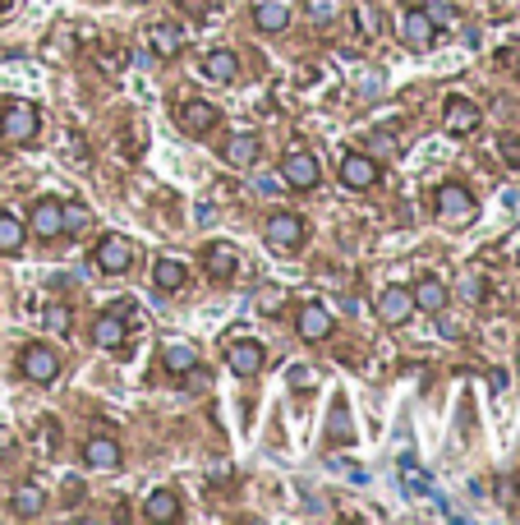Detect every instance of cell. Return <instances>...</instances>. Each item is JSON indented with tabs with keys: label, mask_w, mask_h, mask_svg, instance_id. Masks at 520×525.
I'll return each instance as SVG.
<instances>
[{
	"label": "cell",
	"mask_w": 520,
	"mask_h": 525,
	"mask_svg": "<svg viewBox=\"0 0 520 525\" xmlns=\"http://www.w3.org/2000/svg\"><path fill=\"white\" fill-rule=\"evenodd\" d=\"M175 120H180V129H185V134L203 138V134H212V129H216L221 111H216L212 102H198V97H189V102H180V106H175Z\"/></svg>",
	"instance_id": "cell-6"
},
{
	"label": "cell",
	"mask_w": 520,
	"mask_h": 525,
	"mask_svg": "<svg viewBox=\"0 0 520 525\" xmlns=\"http://www.w3.org/2000/svg\"><path fill=\"white\" fill-rule=\"evenodd\" d=\"M263 240H267L276 254H295V249L305 245V221L295 217V212H272L267 227H263Z\"/></svg>",
	"instance_id": "cell-2"
},
{
	"label": "cell",
	"mask_w": 520,
	"mask_h": 525,
	"mask_svg": "<svg viewBox=\"0 0 520 525\" xmlns=\"http://www.w3.org/2000/svg\"><path fill=\"white\" fill-rule=\"evenodd\" d=\"M336 15H341V0H309V19L314 24H327Z\"/></svg>",
	"instance_id": "cell-28"
},
{
	"label": "cell",
	"mask_w": 520,
	"mask_h": 525,
	"mask_svg": "<svg viewBox=\"0 0 520 525\" xmlns=\"http://www.w3.org/2000/svg\"><path fill=\"white\" fill-rule=\"evenodd\" d=\"M323 180V167L314 153H285L281 157V185L285 189H318Z\"/></svg>",
	"instance_id": "cell-5"
},
{
	"label": "cell",
	"mask_w": 520,
	"mask_h": 525,
	"mask_svg": "<svg viewBox=\"0 0 520 525\" xmlns=\"http://www.w3.org/2000/svg\"><path fill=\"white\" fill-rule=\"evenodd\" d=\"M295 328H300L305 341H327L332 328H336V318H332L323 305H300V318H295Z\"/></svg>",
	"instance_id": "cell-13"
},
{
	"label": "cell",
	"mask_w": 520,
	"mask_h": 525,
	"mask_svg": "<svg viewBox=\"0 0 520 525\" xmlns=\"http://www.w3.org/2000/svg\"><path fill=\"white\" fill-rule=\"evenodd\" d=\"M162 364H166V373H194V369H198V350L175 341V346L162 350Z\"/></svg>",
	"instance_id": "cell-25"
},
{
	"label": "cell",
	"mask_w": 520,
	"mask_h": 525,
	"mask_svg": "<svg viewBox=\"0 0 520 525\" xmlns=\"http://www.w3.org/2000/svg\"><path fill=\"white\" fill-rule=\"evenodd\" d=\"M428 19H433V28H447V24H452L456 15H452L447 5H428Z\"/></svg>",
	"instance_id": "cell-31"
},
{
	"label": "cell",
	"mask_w": 520,
	"mask_h": 525,
	"mask_svg": "<svg viewBox=\"0 0 520 525\" xmlns=\"http://www.w3.org/2000/svg\"><path fill=\"white\" fill-rule=\"evenodd\" d=\"M84 227V212L79 207H65V231H79Z\"/></svg>",
	"instance_id": "cell-34"
},
{
	"label": "cell",
	"mask_w": 520,
	"mask_h": 525,
	"mask_svg": "<svg viewBox=\"0 0 520 525\" xmlns=\"http://www.w3.org/2000/svg\"><path fill=\"white\" fill-rule=\"evenodd\" d=\"M143 516H147V520H157V525L180 520V498H175L171 489H153V493L143 498Z\"/></svg>",
	"instance_id": "cell-18"
},
{
	"label": "cell",
	"mask_w": 520,
	"mask_h": 525,
	"mask_svg": "<svg viewBox=\"0 0 520 525\" xmlns=\"http://www.w3.org/2000/svg\"><path fill=\"white\" fill-rule=\"evenodd\" d=\"M258 147H263L258 134H235V138L226 143V162H231V167H254V162H258Z\"/></svg>",
	"instance_id": "cell-22"
},
{
	"label": "cell",
	"mask_w": 520,
	"mask_h": 525,
	"mask_svg": "<svg viewBox=\"0 0 520 525\" xmlns=\"http://www.w3.org/2000/svg\"><path fill=\"white\" fill-rule=\"evenodd\" d=\"M410 295H415V309H424V314H442V309H447V286H442L437 277H419Z\"/></svg>",
	"instance_id": "cell-17"
},
{
	"label": "cell",
	"mask_w": 520,
	"mask_h": 525,
	"mask_svg": "<svg viewBox=\"0 0 520 525\" xmlns=\"http://www.w3.org/2000/svg\"><path fill=\"white\" fill-rule=\"evenodd\" d=\"M515 263H520V245H515Z\"/></svg>",
	"instance_id": "cell-37"
},
{
	"label": "cell",
	"mask_w": 520,
	"mask_h": 525,
	"mask_svg": "<svg viewBox=\"0 0 520 525\" xmlns=\"http://www.w3.org/2000/svg\"><path fill=\"white\" fill-rule=\"evenodd\" d=\"M378 157H368V153H345L341 157V185L345 189H374L378 185Z\"/></svg>",
	"instance_id": "cell-7"
},
{
	"label": "cell",
	"mask_w": 520,
	"mask_h": 525,
	"mask_svg": "<svg viewBox=\"0 0 520 525\" xmlns=\"http://www.w3.org/2000/svg\"><path fill=\"white\" fill-rule=\"evenodd\" d=\"M207 5H212V0H180V10H185L194 24H203V19H207Z\"/></svg>",
	"instance_id": "cell-29"
},
{
	"label": "cell",
	"mask_w": 520,
	"mask_h": 525,
	"mask_svg": "<svg viewBox=\"0 0 520 525\" xmlns=\"http://www.w3.org/2000/svg\"><path fill=\"white\" fill-rule=\"evenodd\" d=\"M60 231H65V203L42 198V203L33 207V236H37V240H55Z\"/></svg>",
	"instance_id": "cell-12"
},
{
	"label": "cell",
	"mask_w": 520,
	"mask_h": 525,
	"mask_svg": "<svg viewBox=\"0 0 520 525\" xmlns=\"http://www.w3.org/2000/svg\"><path fill=\"white\" fill-rule=\"evenodd\" d=\"M153 281H157V290L175 295V290L189 281V268H185V263H175V258H162V263L153 268Z\"/></svg>",
	"instance_id": "cell-23"
},
{
	"label": "cell",
	"mask_w": 520,
	"mask_h": 525,
	"mask_svg": "<svg viewBox=\"0 0 520 525\" xmlns=\"http://www.w3.org/2000/svg\"><path fill=\"white\" fill-rule=\"evenodd\" d=\"M263 359H267V350H263L258 341H249V337L226 350V364H231L235 379H254V373H263Z\"/></svg>",
	"instance_id": "cell-10"
},
{
	"label": "cell",
	"mask_w": 520,
	"mask_h": 525,
	"mask_svg": "<svg viewBox=\"0 0 520 525\" xmlns=\"http://www.w3.org/2000/svg\"><path fill=\"white\" fill-rule=\"evenodd\" d=\"M410 309H415V295L401 290V286L383 290V299H378V318H383L387 328H401V323L410 318Z\"/></svg>",
	"instance_id": "cell-14"
},
{
	"label": "cell",
	"mask_w": 520,
	"mask_h": 525,
	"mask_svg": "<svg viewBox=\"0 0 520 525\" xmlns=\"http://www.w3.org/2000/svg\"><path fill=\"white\" fill-rule=\"evenodd\" d=\"M332 438H341V442H350V438H355V429H350L345 410H336V415H332Z\"/></svg>",
	"instance_id": "cell-30"
},
{
	"label": "cell",
	"mask_w": 520,
	"mask_h": 525,
	"mask_svg": "<svg viewBox=\"0 0 520 525\" xmlns=\"http://www.w3.org/2000/svg\"><path fill=\"white\" fill-rule=\"evenodd\" d=\"M475 194L465 189V185H456V180H447V185H442L437 189V217L442 221H447V227H470V221H475Z\"/></svg>",
	"instance_id": "cell-1"
},
{
	"label": "cell",
	"mask_w": 520,
	"mask_h": 525,
	"mask_svg": "<svg viewBox=\"0 0 520 525\" xmlns=\"http://www.w3.org/2000/svg\"><path fill=\"white\" fill-rule=\"evenodd\" d=\"M24 249V221L15 212H0V254H19Z\"/></svg>",
	"instance_id": "cell-26"
},
{
	"label": "cell",
	"mask_w": 520,
	"mask_h": 525,
	"mask_svg": "<svg viewBox=\"0 0 520 525\" xmlns=\"http://www.w3.org/2000/svg\"><path fill=\"white\" fill-rule=\"evenodd\" d=\"M203 268H207V277H212V281H231V277L240 272V258H235V249H231V245H207Z\"/></svg>",
	"instance_id": "cell-16"
},
{
	"label": "cell",
	"mask_w": 520,
	"mask_h": 525,
	"mask_svg": "<svg viewBox=\"0 0 520 525\" xmlns=\"http://www.w3.org/2000/svg\"><path fill=\"white\" fill-rule=\"evenodd\" d=\"M147 42H153V51H157V56H166V60H171V56L185 46V33H180L175 24H153V33H147Z\"/></svg>",
	"instance_id": "cell-24"
},
{
	"label": "cell",
	"mask_w": 520,
	"mask_h": 525,
	"mask_svg": "<svg viewBox=\"0 0 520 525\" xmlns=\"http://www.w3.org/2000/svg\"><path fill=\"white\" fill-rule=\"evenodd\" d=\"M42 502H46V498H42L37 484H19V489H15V511H19V516H37Z\"/></svg>",
	"instance_id": "cell-27"
},
{
	"label": "cell",
	"mask_w": 520,
	"mask_h": 525,
	"mask_svg": "<svg viewBox=\"0 0 520 525\" xmlns=\"http://www.w3.org/2000/svg\"><path fill=\"white\" fill-rule=\"evenodd\" d=\"M37 129H42V120H37V106L33 102H10L5 111H0V134H5L10 143H33L37 138Z\"/></svg>",
	"instance_id": "cell-3"
},
{
	"label": "cell",
	"mask_w": 520,
	"mask_h": 525,
	"mask_svg": "<svg viewBox=\"0 0 520 525\" xmlns=\"http://www.w3.org/2000/svg\"><path fill=\"white\" fill-rule=\"evenodd\" d=\"M488 388H493V392H506V373H502V369L488 373Z\"/></svg>",
	"instance_id": "cell-36"
},
{
	"label": "cell",
	"mask_w": 520,
	"mask_h": 525,
	"mask_svg": "<svg viewBox=\"0 0 520 525\" xmlns=\"http://www.w3.org/2000/svg\"><path fill=\"white\" fill-rule=\"evenodd\" d=\"M433 37H437V28H433L428 10H405V15H401V42H405L410 51H428Z\"/></svg>",
	"instance_id": "cell-9"
},
{
	"label": "cell",
	"mask_w": 520,
	"mask_h": 525,
	"mask_svg": "<svg viewBox=\"0 0 520 525\" xmlns=\"http://www.w3.org/2000/svg\"><path fill=\"white\" fill-rule=\"evenodd\" d=\"M93 341H97V346H106V350H111V346L120 350V346H125V318H120L115 309H106V314L93 323Z\"/></svg>",
	"instance_id": "cell-21"
},
{
	"label": "cell",
	"mask_w": 520,
	"mask_h": 525,
	"mask_svg": "<svg viewBox=\"0 0 520 525\" xmlns=\"http://www.w3.org/2000/svg\"><path fill=\"white\" fill-rule=\"evenodd\" d=\"M203 74H207L212 84H231L235 74H240V60H235V51H226V46L207 51V56H203Z\"/></svg>",
	"instance_id": "cell-19"
},
{
	"label": "cell",
	"mask_w": 520,
	"mask_h": 525,
	"mask_svg": "<svg viewBox=\"0 0 520 525\" xmlns=\"http://www.w3.org/2000/svg\"><path fill=\"white\" fill-rule=\"evenodd\" d=\"M258 309H267V314H272V309H281V290H267V295L258 299Z\"/></svg>",
	"instance_id": "cell-35"
},
{
	"label": "cell",
	"mask_w": 520,
	"mask_h": 525,
	"mask_svg": "<svg viewBox=\"0 0 520 525\" xmlns=\"http://www.w3.org/2000/svg\"><path fill=\"white\" fill-rule=\"evenodd\" d=\"M0 15H5V0H0Z\"/></svg>",
	"instance_id": "cell-38"
},
{
	"label": "cell",
	"mask_w": 520,
	"mask_h": 525,
	"mask_svg": "<svg viewBox=\"0 0 520 525\" xmlns=\"http://www.w3.org/2000/svg\"><path fill=\"white\" fill-rule=\"evenodd\" d=\"M479 120H484V111H479L470 97H452V102H447V111H442V125H447V134H452V138L475 134V129H479Z\"/></svg>",
	"instance_id": "cell-8"
},
{
	"label": "cell",
	"mask_w": 520,
	"mask_h": 525,
	"mask_svg": "<svg viewBox=\"0 0 520 525\" xmlns=\"http://www.w3.org/2000/svg\"><path fill=\"white\" fill-rule=\"evenodd\" d=\"M502 157H506L511 167H520V143H515V138H502Z\"/></svg>",
	"instance_id": "cell-33"
},
{
	"label": "cell",
	"mask_w": 520,
	"mask_h": 525,
	"mask_svg": "<svg viewBox=\"0 0 520 525\" xmlns=\"http://www.w3.org/2000/svg\"><path fill=\"white\" fill-rule=\"evenodd\" d=\"M46 323H51V332H65V328H69V314L55 305V309H46Z\"/></svg>",
	"instance_id": "cell-32"
},
{
	"label": "cell",
	"mask_w": 520,
	"mask_h": 525,
	"mask_svg": "<svg viewBox=\"0 0 520 525\" xmlns=\"http://www.w3.org/2000/svg\"><path fill=\"white\" fill-rule=\"evenodd\" d=\"M84 461L93 466V470H120V442L115 438H88L84 442Z\"/></svg>",
	"instance_id": "cell-15"
},
{
	"label": "cell",
	"mask_w": 520,
	"mask_h": 525,
	"mask_svg": "<svg viewBox=\"0 0 520 525\" xmlns=\"http://www.w3.org/2000/svg\"><path fill=\"white\" fill-rule=\"evenodd\" d=\"M254 24L263 33H281L290 24V5H285V0H258V5H254Z\"/></svg>",
	"instance_id": "cell-20"
},
{
	"label": "cell",
	"mask_w": 520,
	"mask_h": 525,
	"mask_svg": "<svg viewBox=\"0 0 520 525\" xmlns=\"http://www.w3.org/2000/svg\"><path fill=\"white\" fill-rule=\"evenodd\" d=\"M134 263V245L125 236H102L97 240V268L102 272H129Z\"/></svg>",
	"instance_id": "cell-11"
},
{
	"label": "cell",
	"mask_w": 520,
	"mask_h": 525,
	"mask_svg": "<svg viewBox=\"0 0 520 525\" xmlns=\"http://www.w3.org/2000/svg\"><path fill=\"white\" fill-rule=\"evenodd\" d=\"M19 369H24V379H33V383H55L60 379V350L33 341V346H24Z\"/></svg>",
	"instance_id": "cell-4"
}]
</instances>
